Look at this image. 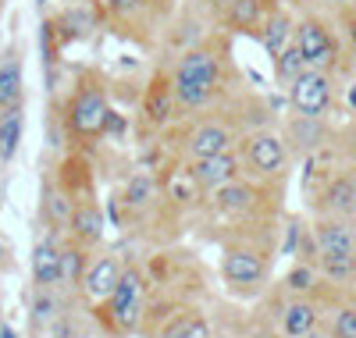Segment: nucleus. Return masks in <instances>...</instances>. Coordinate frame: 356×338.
<instances>
[{
  "mask_svg": "<svg viewBox=\"0 0 356 338\" xmlns=\"http://www.w3.org/2000/svg\"><path fill=\"white\" fill-rule=\"evenodd\" d=\"M164 68L171 75L178 121L221 107L235 93H243V75L232 54V36H225L221 29H211L193 47L171 54L164 61Z\"/></svg>",
  "mask_w": 356,
  "mask_h": 338,
  "instance_id": "f257e3e1",
  "label": "nucleus"
},
{
  "mask_svg": "<svg viewBox=\"0 0 356 338\" xmlns=\"http://www.w3.org/2000/svg\"><path fill=\"white\" fill-rule=\"evenodd\" d=\"M282 221H257L225 228L221 239V289L235 303H257L275 285L278 228Z\"/></svg>",
  "mask_w": 356,
  "mask_h": 338,
  "instance_id": "f03ea898",
  "label": "nucleus"
},
{
  "mask_svg": "<svg viewBox=\"0 0 356 338\" xmlns=\"http://www.w3.org/2000/svg\"><path fill=\"white\" fill-rule=\"evenodd\" d=\"M50 97L57 100V111H61L65 132H68V150L93 153L107 139L111 118H114V89L100 68L82 65L72 75L68 93L65 97L50 93Z\"/></svg>",
  "mask_w": 356,
  "mask_h": 338,
  "instance_id": "7ed1b4c3",
  "label": "nucleus"
},
{
  "mask_svg": "<svg viewBox=\"0 0 356 338\" xmlns=\"http://www.w3.org/2000/svg\"><path fill=\"white\" fill-rule=\"evenodd\" d=\"M303 200L310 218H356V164L339 161L335 150L307 157Z\"/></svg>",
  "mask_w": 356,
  "mask_h": 338,
  "instance_id": "20e7f679",
  "label": "nucleus"
},
{
  "mask_svg": "<svg viewBox=\"0 0 356 338\" xmlns=\"http://www.w3.org/2000/svg\"><path fill=\"white\" fill-rule=\"evenodd\" d=\"M282 196L285 186H264L253 178H235L228 186L203 196L200 214H207L214 225H257V221H282Z\"/></svg>",
  "mask_w": 356,
  "mask_h": 338,
  "instance_id": "39448f33",
  "label": "nucleus"
},
{
  "mask_svg": "<svg viewBox=\"0 0 356 338\" xmlns=\"http://www.w3.org/2000/svg\"><path fill=\"white\" fill-rule=\"evenodd\" d=\"M292 43L300 47L307 68H317V72H332L339 79H353L356 75V65H353V54L339 33V22L332 15H324L317 8L310 11H300L296 15V36Z\"/></svg>",
  "mask_w": 356,
  "mask_h": 338,
  "instance_id": "423d86ee",
  "label": "nucleus"
},
{
  "mask_svg": "<svg viewBox=\"0 0 356 338\" xmlns=\"http://www.w3.org/2000/svg\"><path fill=\"white\" fill-rule=\"evenodd\" d=\"M146 303H150V278H146V267L136 264V260H125L122 282L114 285V292L104 303L89 306V314H93V321L111 338H132L146 324Z\"/></svg>",
  "mask_w": 356,
  "mask_h": 338,
  "instance_id": "0eeeda50",
  "label": "nucleus"
},
{
  "mask_svg": "<svg viewBox=\"0 0 356 338\" xmlns=\"http://www.w3.org/2000/svg\"><path fill=\"white\" fill-rule=\"evenodd\" d=\"M235 150H239V161H243V175L253 182H264V186H285L296 168V157L278 129V121L250 129Z\"/></svg>",
  "mask_w": 356,
  "mask_h": 338,
  "instance_id": "6e6552de",
  "label": "nucleus"
},
{
  "mask_svg": "<svg viewBox=\"0 0 356 338\" xmlns=\"http://www.w3.org/2000/svg\"><path fill=\"white\" fill-rule=\"evenodd\" d=\"M107 25L139 40H154L175 15V0H97Z\"/></svg>",
  "mask_w": 356,
  "mask_h": 338,
  "instance_id": "1a4fd4ad",
  "label": "nucleus"
},
{
  "mask_svg": "<svg viewBox=\"0 0 356 338\" xmlns=\"http://www.w3.org/2000/svg\"><path fill=\"white\" fill-rule=\"evenodd\" d=\"M342 82L346 79H339L332 72L307 68L292 86H285V111L303 114V118H332L339 111Z\"/></svg>",
  "mask_w": 356,
  "mask_h": 338,
  "instance_id": "9d476101",
  "label": "nucleus"
},
{
  "mask_svg": "<svg viewBox=\"0 0 356 338\" xmlns=\"http://www.w3.org/2000/svg\"><path fill=\"white\" fill-rule=\"evenodd\" d=\"M178 121V104H175V89L171 75L164 65H157L139 89V104H136V125L146 139H161L171 125Z\"/></svg>",
  "mask_w": 356,
  "mask_h": 338,
  "instance_id": "9b49d317",
  "label": "nucleus"
},
{
  "mask_svg": "<svg viewBox=\"0 0 356 338\" xmlns=\"http://www.w3.org/2000/svg\"><path fill=\"white\" fill-rule=\"evenodd\" d=\"M278 129H282L296 161H307L314 153L332 150V139H335V121L332 118H303V114L285 111L278 118Z\"/></svg>",
  "mask_w": 356,
  "mask_h": 338,
  "instance_id": "f8f14e48",
  "label": "nucleus"
},
{
  "mask_svg": "<svg viewBox=\"0 0 356 338\" xmlns=\"http://www.w3.org/2000/svg\"><path fill=\"white\" fill-rule=\"evenodd\" d=\"M122 271H125V257L114 253V250H104L100 246V250L89 257V267H86L82 285H79V299H82L86 310L97 306V303H104L114 292V285L122 282Z\"/></svg>",
  "mask_w": 356,
  "mask_h": 338,
  "instance_id": "ddd939ff",
  "label": "nucleus"
},
{
  "mask_svg": "<svg viewBox=\"0 0 356 338\" xmlns=\"http://www.w3.org/2000/svg\"><path fill=\"white\" fill-rule=\"evenodd\" d=\"M47 18H50L54 33H57V40H61L65 50H68L72 43H86V40L104 25V15H100V8H97V0H72V4L50 11Z\"/></svg>",
  "mask_w": 356,
  "mask_h": 338,
  "instance_id": "4468645a",
  "label": "nucleus"
},
{
  "mask_svg": "<svg viewBox=\"0 0 356 338\" xmlns=\"http://www.w3.org/2000/svg\"><path fill=\"white\" fill-rule=\"evenodd\" d=\"M175 164L182 168V175L193 182L203 196L214 193V189H221V186H228V182H235V178H243L239 150L218 153V157H200V161H175Z\"/></svg>",
  "mask_w": 356,
  "mask_h": 338,
  "instance_id": "2eb2a0df",
  "label": "nucleus"
},
{
  "mask_svg": "<svg viewBox=\"0 0 356 338\" xmlns=\"http://www.w3.org/2000/svg\"><path fill=\"white\" fill-rule=\"evenodd\" d=\"M72 242L86 246V250H100L104 246V235H107V214H104V203L97 200V193L89 196H79L75 207H72V221H68V232H65Z\"/></svg>",
  "mask_w": 356,
  "mask_h": 338,
  "instance_id": "dca6fc26",
  "label": "nucleus"
},
{
  "mask_svg": "<svg viewBox=\"0 0 356 338\" xmlns=\"http://www.w3.org/2000/svg\"><path fill=\"white\" fill-rule=\"evenodd\" d=\"M310 235L321 257H356V218H310Z\"/></svg>",
  "mask_w": 356,
  "mask_h": 338,
  "instance_id": "f3484780",
  "label": "nucleus"
},
{
  "mask_svg": "<svg viewBox=\"0 0 356 338\" xmlns=\"http://www.w3.org/2000/svg\"><path fill=\"white\" fill-rule=\"evenodd\" d=\"M211 331H214L211 314H203V306H196V303H182L164 321H157L146 335L150 338H211Z\"/></svg>",
  "mask_w": 356,
  "mask_h": 338,
  "instance_id": "a211bd4d",
  "label": "nucleus"
},
{
  "mask_svg": "<svg viewBox=\"0 0 356 338\" xmlns=\"http://www.w3.org/2000/svg\"><path fill=\"white\" fill-rule=\"evenodd\" d=\"M278 8V0H235V4L218 18V29L225 36H250L257 40V33L264 29V22L271 18V11Z\"/></svg>",
  "mask_w": 356,
  "mask_h": 338,
  "instance_id": "6ab92c4d",
  "label": "nucleus"
},
{
  "mask_svg": "<svg viewBox=\"0 0 356 338\" xmlns=\"http://www.w3.org/2000/svg\"><path fill=\"white\" fill-rule=\"evenodd\" d=\"M61 239L43 232L33 242V257H29V271H33V289H61Z\"/></svg>",
  "mask_w": 356,
  "mask_h": 338,
  "instance_id": "aec40b11",
  "label": "nucleus"
},
{
  "mask_svg": "<svg viewBox=\"0 0 356 338\" xmlns=\"http://www.w3.org/2000/svg\"><path fill=\"white\" fill-rule=\"evenodd\" d=\"M25 104V54L22 43L11 40L0 47V111Z\"/></svg>",
  "mask_w": 356,
  "mask_h": 338,
  "instance_id": "412c9836",
  "label": "nucleus"
},
{
  "mask_svg": "<svg viewBox=\"0 0 356 338\" xmlns=\"http://www.w3.org/2000/svg\"><path fill=\"white\" fill-rule=\"evenodd\" d=\"M72 207H75V200L61 189V182L54 175H47L43 189H40V225H43V232L65 235L68 221H72Z\"/></svg>",
  "mask_w": 356,
  "mask_h": 338,
  "instance_id": "4be33fe9",
  "label": "nucleus"
},
{
  "mask_svg": "<svg viewBox=\"0 0 356 338\" xmlns=\"http://www.w3.org/2000/svg\"><path fill=\"white\" fill-rule=\"evenodd\" d=\"M296 15H300V11L278 4V8L271 11V18L264 22V29L257 33V43H260V50H264L267 57H278V54L292 43V36H296Z\"/></svg>",
  "mask_w": 356,
  "mask_h": 338,
  "instance_id": "5701e85b",
  "label": "nucleus"
},
{
  "mask_svg": "<svg viewBox=\"0 0 356 338\" xmlns=\"http://www.w3.org/2000/svg\"><path fill=\"white\" fill-rule=\"evenodd\" d=\"M68 292L61 289H33V299H29V321H33L36 331H50L68 317Z\"/></svg>",
  "mask_w": 356,
  "mask_h": 338,
  "instance_id": "b1692460",
  "label": "nucleus"
},
{
  "mask_svg": "<svg viewBox=\"0 0 356 338\" xmlns=\"http://www.w3.org/2000/svg\"><path fill=\"white\" fill-rule=\"evenodd\" d=\"M97 250H86V246L72 242L68 235L61 239V292L68 296H79V285H82V274L89 267V257Z\"/></svg>",
  "mask_w": 356,
  "mask_h": 338,
  "instance_id": "393cba45",
  "label": "nucleus"
},
{
  "mask_svg": "<svg viewBox=\"0 0 356 338\" xmlns=\"http://www.w3.org/2000/svg\"><path fill=\"white\" fill-rule=\"evenodd\" d=\"M324 324H328L332 338H356V289H339Z\"/></svg>",
  "mask_w": 356,
  "mask_h": 338,
  "instance_id": "a878e982",
  "label": "nucleus"
},
{
  "mask_svg": "<svg viewBox=\"0 0 356 338\" xmlns=\"http://www.w3.org/2000/svg\"><path fill=\"white\" fill-rule=\"evenodd\" d=\"M25 139V104L0 111V164H11Z\"/></svg>",
  "mask_w": 356,
  "mask_h": 338,
  "instance_id": "bb28decb",
  "label": "nucleus"
},
{
  "mask_svg": "<svg viewBox=\"0 0 356 338\" xmlns=\"http://www.w3.org/2000/svg\"><path fill=\"white\" fill-rule=\"evenodd\" d=\"M324 285V278H321V271L314 267V264H303V260H292L289 264V271L282 274V282L275 285L282 296H310V292H317Z\"/></svg>",
  "mask_w": 356,
  "mask_h": 338,
  "instance_id": "cd10ccee",
  "label": "nucleus"
},
{
  "mask_svg": "<svg viewBox=\"0 0 356 338\" xmlns=\"http://www.w3.org/2000/svg\"><path fill=\"white\" fill-rule=\"evenodd\" d=\"M271 72H275V82H278L282 89H285V86H292L296 79H300V75L307 72V61H303L300 47L289 43L278 57H271Z\"/></svg>",
  "mask_w": 356,
  "mask_h": 338,
  "instance_id": "c85d7f7f",
  "label": "nucleus"
},
{
  "mask_svg": "<svg viewBox=\"0 0 356 338\" xmlns=\"http://www.w3.org/2000/svg\"><path fill=\"white\" fill-rule=\"evenodd\" d=\"M332 150H335V157H339V161L356 164V118H346L342 125H335Z\"/></svg>",
  "mask_w": 356,
  "mask_h": 338,
  "instance_id": "c756f323",
  "label": "nucleus"
},
{
  "mask_svg": "<svg viewBox=\"0 0 356 338\" xmlns=\"http://www.w3.org/2000/svg\"><path fill=\"white\" fill-rule=\"evenodd\" d=\"M232 4H235V0H189L186 8H193V11H196V15L207 22V25H214V29H218V18H221Z\"/></svg>",
  "mask_w": 356,
  "mask_h": 338,
  "instance_id": "7c9ffc66",
  "label": "nucleus"
},
{
  "mask_svg": "<svg viewBox=\"0 0 356 338\" xmlns=\"http://www.w3.org/2000/svg\"><path fill=\"white\" fill-rule=\"evenodd\" d=\"M211 338H246V314L243 317H221V321H214Z\"/></svg>",
  "mask_w": 356,
  "mask_h": 338,
  "instance_id": "2f4dec72",
  "label": "nucleus"
},
{
  "mask_svg": "<svg viewBox=\"0 0 356 338\" xmlns=\"http://www.w3.org/2000/svg\"><path fill=\"white\" fill-rule=\"evenodd\" d=\"M332 18L339 22V33H342V40H346L349 54L356 57V4H353V8H346L342 15H332Z\"/></svg>",
  "mask_w": 356,
  "mask_h": 338,
  "instance_id": "473e14b6",
  "label": "nucleus"
},
{
  "mask_svg": "<svg viewBox=\"0 0 356 338\" xmlns=\"http://www.w3.org/2000/svg\"><path fill=\"white\" fill-rule=\"evenodd\" d=\"M339 107H342L349 118H356V75L342 82V97H339Z\"/></svg>",
  "mask_w": 356,
  "mask_h": 338,
  "instance_id": "72a5a7b5",
  "label": "nucleus"
},
{
  "mask_svg": "<svg viewBox=\"0 0 356 338\" xmlns=\"http://www.w3.org/2000/svg\"><path fill=\"white\" fill-rule=\"evenodd\" d=\"M356 0H314V8L324 11V15H342L346 8H353Z\"/></svg>",
  "mask_w": 356,
  "mask_h": 338,
  "instance_id": "f704fd0d",
  "label": "nucleus"
},
{
  "mask_svg": "<svg viewBox=\"0 0 356 338\" xmlns=\"http://www.w3.org/2000/svg\"><path fill=\"white\" fill-rule=\"evenodd\" d=\"M278 4H285V8H292V11H310L314 0H278Z\"/></svg>",
  "mask_w": 356,
  "mask_h": 338,
  "instance_id": "c9c22d12",
  "label": "nucleus"
},
{
  "mask_svg": "<svg viewBox=\"0 0 356 338\" xmlns=\"http://www.w3.org/2000/svg\"><path fill=\"white\" fill-rule=\"evenodd\" d=\"M11 250H8V242H4V235H0V267H11Z\"/></svg>",
  "mask_w": 356,
  "mask_h": 338,
  "instance_id": "e433bc0d",
  "label": "nucleus"
},
{
  "mask_svg": "<svg viewBox=\"0 0 356 338\" xmlns=\"http://www.w3.org/2000/svg\"><path fill=\"white\" fill-rule=\"evenodd\" d=\"M303 338H332V331H328V324H321V328H314V331H307Z\"/></svg>",
  "mask_w": 356,
  "mask_h": 338,
  "instance_id": "4c0bfd02",
  "label": "nucleus"
},
{
  "mask_svg": "<svg viewBox=\"0 0 356 338\" xmlns=\"http://www.w3.org/2000/svg\"><path fill=\"white\" fill-rule=\"evenodd\" d=\"M0 8H4V0H0Z\"/></svg>",
  "mask_w": 356,
  "mask_h": 338,
  "instance_id": "58836bf2",
  "label": "nucleus"
}]
</instances>
